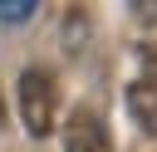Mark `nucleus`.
<instances>
[{"label":"nucleus","mask_w":157,"mask_h":152,"mask_svg":"<svg viewBox=\"0 0 157 152\" xmlns=\"http://www.w3.org/2000/svg\"><path fill=\"white\" fill-rule=\"evenodd\" d=\"M64 152H113V132L93 108H74L64 123Z\"/></svg>","instance_id":"obj_3"},{"label":"nucleus","mask_w":157,"mask_h":152,"mask_svg":"<svg viewBox=\"0 0 157 152\" xmlns=\"http://www.w3.org/2000/svg\"><path fill=\"white\" fill-rule=\"evenodd\" d=\"M20 118H25V132L34 137H49L54 132V113H59V88L44 69H25L20 74Z\"/></svg>","instance_id":"obj_1"},{"label":"nucleus","mask_w":157,"mask_h":152,"mask_svg":"<svg viewBox=\"0 0 157 152\" xmlns=\"http://www.w3.org/2000/svg\"><path fill=\"white\" fill-rule=\"evenodd\" d=\"M34 15V5L25 0V5H0V20H29Z\"/></svg>","instance_id":"obj_4"},{"label":"nucleus","mask_w":157,"mask_h":152,"mask_svg":"<svg viewBox=\"0 0 157 152\" xmlns=\"http://www.w3.org/2000/svg\"><path fill=\"white\" fill-rule=\"evenodd\" d=\"M128 113H132V123H137V132L142 137H157V54L152 49H142L137 54V74L128 78Z\"/></svg>","instance_id":"obj_2"}]
</instances>
